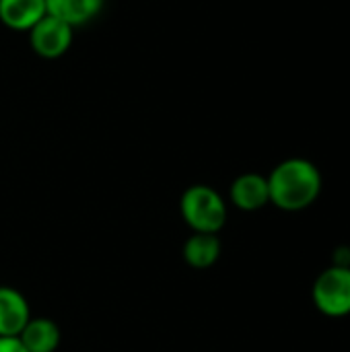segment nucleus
<instances>
[{
    "label": "nucleus",
    "mask_w": 350,
    "mask_h": 352,
    "mask_svg": "<svg viewBox=\"0 0 350 352\" xmlns=\"http://www.w3.org/2000/svg\"><path fill=\"white\" fill-rule=\"evenodd\" d=\"M179 210L194 233H219L227 223V204L223 196L204 184L190 186L182 194Z\"/></svg>",
    "instance_id": "nucleus-2"
},
{
    "label": "nucleus",
    "mask_w": 350,
    "mask_h": 352,
    "mask_svg": "<svg viewBox=\"0 0 350 352\" xmlns=\"http://www.w3.org/2000/svg\"><path fill=\"white\" fill-rule=\"evenodd\" d=\"M31 50L43 58V60H58L62 58L74 41V27L64 23L62 19H56L52 14H45L35 27L27 31Z\"/></svg>",
    "instance_id": "nucleus-4"
},
{
    "label": "nucleus",
    "mask_w": 350,
    "mask_h": 352,
    "mask_svg": "<svg viewBox=\"0 0 350 352\" xmlns=\"http://www.w3.org/2000/svg\"><path fill=\"white\" fill-rule=\"evenodd\" d=\"M229 196L239 210L245 212L260 210L270 202L268 179L260 173H243L231 184Z\"/></svg>",
    "instance_id": "nucleus-6"
},
{
    "label": "nucleus",
    "mask_w": 350,
    "mask_h": 352,
    "mask_svg": "<svg viewBox=\"0 0 350 352\" xmlns=\"http://www.w3.org/2000/svg\"><path fill=\"white\" fill-rule=\"evenodd\" d=\"M270 202L287 212H297L316 202L322 190V175L305 159H287L266 177Z\"/></svg>",
    "instance_id": "nucleus-1"
},
{
    "label": "nucleus",
    "mask_w": 350,
    "mask_h": 352,
    "mask_svg": "<svg viewBox=\"0 0 350 352\" xmlns=\"http://www.w3.org/2000/svg\"><path fill=\"white\" fill-rule=\"evenodd\" d=\"M45 14V0H0V23L10 31L27 33Z\"/></svg>",
    "instance_id": "nucleus-7"
},
{
    "label": "nucleus",
    "mask_w": 350,
    "mask_h": 352,
    "mask_svg": "<svg viewBox=\"0 0 350 352\" xmlns=\"http://www.w3.org/2000/svg\"><path fill=\"white\" fill-rule=\"evenodd\" d=\"M316 307L330 316L342 318L350 314V268L332 266L324 270L314 285Z\"/></svg>",
    "instance_id": "nucleus-3"
},
{
    "label": "nucleus",
    "mask_w": 350,
    "mask_h": 352,
    "mask_svg": "<svg viewBox=\"0 0 350 352\" xmlns=\"http://www.w3.org/2000/svg\"><path fill=\"white\" fill-rule=\"evenodd\" d=\"M29 320L31 309L23 293L12 287H0V336L17 338Z\"/></svg>",
    "instance_id": "nucleus-5"
},
{
    "label": "nucleus",
    "mask_w": 350,
    "mask_h": 352,
    "mask_svg": "<svg viewBox=\"0 0 350 352\" xmlns=\"http://www.w3.org/2000/svg\"><path fill=\"white\" fill-rule=\"evenodd\" d=\"M0 352H27L19 342V338H2L0 336Z\"/></svg>",
    "instance_id": "nucleus-11"
},
{
    "label": "nucleus",
    "mask_w": 350,
    "mask_h": 352,
    "mask_svg": "<svg viewBox=\"0 0 350 352\" xmlns=\"http://www.w3.org/2000/svg\"><path fill=\"white\" fill-rule=\"evenodd\" d=\"M221 256V239L217 233H194L184 243V260L196 270L210 268Z\"/></svg>",
    "instance_id": "nucleus-10"
},
{
    "label": "nucleus",
    "mask_w": 350,
    "mask_h": 352,
    "mask_svg": "<svg viewBox=\"0 0 350 352\" xmlns=\"http://www.w3.org/2000/svg\"><path fill=\"white\" fill-rule=\"evenodd\" d=\"M45 6L47 14L62 19L76 29L95 21L103 10L105 0H45Z\"/></svg>",
    "instance_id": "nucleus-8"
},
{
    "label": "nucleus",
    "mask_w": 350,
    "mask_h": 352,
    "mask_svg": "<svg viewBox=\"0 0 350 352\" xmlns=\"http://www.w3.org/2000/svg\"><path fill=\"white\" fill-rule=\"evenodd\" d=\"M17 338L27 352H56L60 346V328L47 318H31Z\"/></svg>",
    "instance_id": "nucleus-9"
}]
</instances>
